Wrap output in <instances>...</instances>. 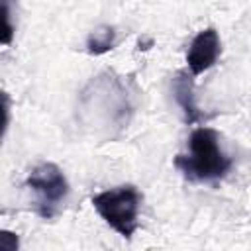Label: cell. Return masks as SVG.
<instances>
[{
  "mask_svg": "<svg viewBox=\"0 0 251 251\" xmlns=\"http://www.w3.org/2000/svg\"><path fill=\"white\" fill-rule=\"evenodd\" d=\"M190 153L176 155L175 167L184 178L194 182H216L231 169V159L220 147L218 131L212 127H196L188 139Z\"/></svg>",
  "mask_w": 251,
  "mask_h": 251,
  "instance_id": "obj_2",
  "label": "cell"
},
{
  "mask_svg": "<svg viewBox=\"0 0 251 251\" xmlns=\"http://www.w3.org/2000/svg\"><path fill=\"white\" fill-rule=\"evenodd\" d=\"M78 114L84 126H90L92 129L96 127V131H104V137L110 139L127 127L133 106L129 92L120 76L102 73L92 78L80 92Z\"/></svg>",
  "mask_w": 251,
  "mask_h": 251,
  "instance_id": "obj_1",
  "label": "cell"
},
{
  "mask_svg": "<svg viewBox=\"0 0 251 251\" xmlns=\"http://www.w3.org/2000/svg\"><path fill=\"white\" fill-rule=\"evenodd\" d=\"M141 192L133 184H122L92 196V206L100 214V218L122 237L131 239L139 222L141 208Z\"/></svg>",
  "mask_w": 251,
  "mask_h": 251,
  "instance_id": "obj_3",
  "label": "cell"
},
{
  "mask_svg": "<svg viewBox=\"0 0 251 251\" xmlns=\"http://www.w3.org/2000/svg\"><path fill=\"white\" fill-rule=\"evenodd\" d=\"M173 94H175V100H176L178 108L182 110L184 122L188 126L198 124V122H204L206 116L200 112V108L196 104V98H194L192 73L188 75L186 71H176V75L173 78Z\"/></svg>",
  "mask_w": 251,
  "mask_h": 251,
  "instance_id": "obj_6",
  "label": "cell"
},
{
  "mask_svg": "<svg viewBox=\"0 0 251 251\" xmlns=\"http://www.w3.org/2000/svg\"><path fill=\"white\" fill-rule=\"evenodd\" d=\"M25 186L35 194V210L51 220L69 196V180L55 163H39L27 176Z\"/></svg>",
  "mask_w": 251,
  "mask_h": 251,
  "instance_id": "obj_4",
  "label": "cell"
},
{
  "mask_svg": "<svg viewBox=\"0 0 251 251\" xmlns=\"http://www.w3.org/2000/svg\"><path fill=\"white\" fill-rule=\"evenodd\" d=\"M116 43V31L110 25H100L94 29L86 39V51L90 55H104L108 53Z\"/></svg>",
  "mask_w": 251,
  "mask_h": 251,
  "instance_id": "obj_7",
  "label": "cell"
},
{
  "mask_svg": "<svg viewBox=\"0 0 251 251\" xmlns=\"http://www.w3.org/2000/svg\"><path fill=\"white\" fill-rule=\"evenodd\" d=\"M222 51V43H220V35L214 27H206L202 29L190 43L188 53H186V63L190 73L202 75L204 71H208L210 67L216 65L218 57Z\"/></svg>",
  "mask_w": 251,
  "mask_h": 251,
  "instance_id": "obj_5",
  "label": "cell"
},
{
  "mask_svg": "<svg viewBox=\"0 0 251 251\" xmlns=\"http://www.w3.org/2000/svg\"><path fill=\"white\" fill-rule=\"evenodd\" d=\"M2 20H4V33H2V43L8 45L12 41L14 25H12V10H10V0H2Z\"/></svg>",
  "mask_w": 251,
  "mask_h": 251,
  "instance_id": "obj_8",
  "label": "cell"
}]
</instances>
